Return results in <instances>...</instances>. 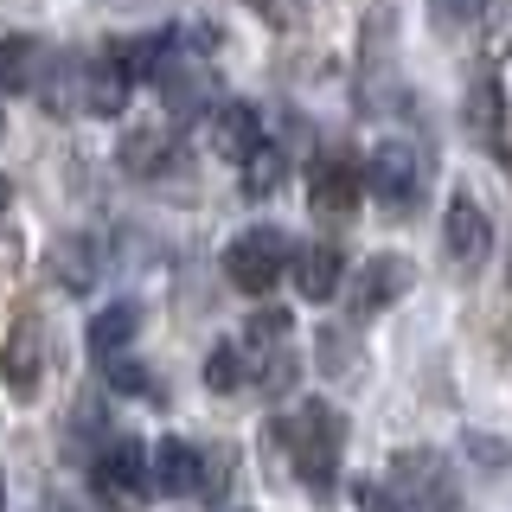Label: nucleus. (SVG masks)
<instances>
[{"mask_svg": "<svg viewBox=\"0 0 512 512\" xmlns=\"http://www.w3.org/2000/svg\"><path fill=\"white\" fill-rule=\"evenodd\" d=\"M295 288H301V301H314V308H327L333 295L346 288V250L340 244H327V237H314V244H295Z\"/></svg>", "mask_w": 512, "mask_h": 512, "instance_id": "nucleus-15", "label": "nucleus"}, {"mask_svg": "<svg viewBox=\"0 0 512 512\" xmlns=\"http://www.w3.org/2000/svg\"><path fill=\"white\" fill-rule=\"evenodd\" d=\"M320 365H327L333 378L352 372V333L346 327H327V333H320Z\"/></svg>", "mask_w": 512, "mask_h": 512, "instance_id": "nucleus-26", "label": "nucleus"}, {"mask_svg": "<svg viewBox=\"0 0 512 512\" xmlns=\"http://www.w3.org/2000/svg\"><path fill=\"white\" fill-rule=\"evenodd\" d=\"M359 199H365V167L346 148H320L314 167H308V205H314V218L320 224H340V218L359 212Z\"/></svg>", "mask_w": 512, "mask_h": 512, "instance_id": "nucleus-7", "label": "nucleus"}, {"mask_svg": "<svg viewBox=\"0 0 512 512\" xmlns=\"http://www.w3.org/2000/svg\"><path fill=\"white\" fill-rule=\"evenodd\" d=\"M288 263H295V244H288V231H276V224H250V231H237L224 244V282L237 295H269L288 276Z\"/></svg>", "mask_w": 512, "mask_h": 512, "instance_id": "nucleus-3", "label": "nucleus"}, {"mask_svg": "<svg viewBox=\"0 0 512 512\" xmlns=\"http://www.w3.org/2000/svg\"><path fill=\"white\" fill-rule=\"evenodd\" d=\"M45 276H52L64 295H90L96 282H103V250H96V237H58L52 250H45Z\"/></svg>", "mask_w": 512, "mask_h": 512, "instance_id": "nucleus-16", "label": "nucleus"}, {"mask_svg": "<svg viewBox=\"0 0 512 512\" xmlns=\"http://www.w3.org/2000/svg\"><path fill=\"white\" fill-rule=\"evenodd\" d=\"M116 160H122L128 180H160V173L180 167V141H173L167 128H154V122H148V128H128V135H122Z\"/></svg>", "mask_w": 512, "mask_h": 512, "instance_id": "nucleus-17", "label": "nucleus"}, {"mask_svg": "<svg viewBox=\"0 0 512 512\" xmlns=\"http://www.w3.org/2000/svg\"><path fill=\"white\" fill-rule=\"evenodd\" d=\"M0 378H7V391L20 397V404L39 397V378H45V327H39V314H13L7 346H0Z\"/></svg>", "mask_w": 512, "mask_h": 512, "instance_id": "nucleus-10", "label": "nucleus"}, {"mask_svg": "<svg viewBox=\"0 0 512 512\" xmlns=\"http://www.w3.org/2000/svg\"><path fill=\"white\" fill-rule=\"evenodd\" d=\"M282 148L276 141H263V148H256L244 167H237V180H244V199H269V192H276V180H282Z\"/></svg>", "mask_w": 512, "mask_h": 512, "instance_id": "nucleus-22", "label": "nucleus"}, {"mask_svg": "<svg viewBox=\"0 0 512 512\" xmlns=\"http://www.w3.org/2000/svg\"><path fill=\"white\" fill-rule=\"evenodd\" d=\"M244 384H256L263 397H288L301 378V352H295V314L288 308H256L244 320Z\"/></svg>", "mask_w": 512, "mask_h": 512, "instance_id": "nucleus-1", "label": "nucleus"}, {"mask_svg": "<svg viewBox=\"0 0 512 512\" xmlns=\"http://www.w3.org/2000/svg\"><path fill=\"white\" fill-rule=\"evenodd\" d=\"M487 250H493V218L480 212V199L468 186H455V192H448V212H442V256H448V269L474 276V269L487 263Z\"/></svg>", "mask_w": 512, "mask_h": 512, "instance_id": "nucleus-8", "label": "nucleus"}, {"mask_svg": "<svg viewBox=\"0 0 512 512\" xmlns=\"http://www.w3.org/2000/svg\"><path fill=\"white\" fill-rule=\"evenodd\" d=\"M7 205H13V180H7V173H0V212H7Z\"/></svg>", "mask_w": 512, "mask_h": 512, "instance_id": "nucleus-28", "label": "nucleus"}, {"mask_svg": "<svg viewBox=\"0 0 512 512\" xmlns=\"http://www.w3.org/2000/svg\"><path fill=\"white\" fill-rule=\"evenodd\" d=\"M128 96H135V77H128L116 45H109V52H90L84 77H77V109H84V116H122Z\"/></svg>", "mask_w": 512, "mask_h": 512, "instance_id": "nucleus-11", "label": "nucleus"}, {"mask_svg": "<svg viewBox=\"0 0 512 512\" xmlns=\"http://www.w3.org/2000/svg\"><path fill=\"white\" fill-rule=\"evenodd\" d=\"M109 384H116L122 397H148V404H160V378L148 372V365H135V359H109Z\"/></svg>", "mask_w": 512, "mask_h": 512, "instance_id": "nucleus-24", "label": "nucleus"}, {"mask_svg": "<svg viewBox=\"0 0 512 512\" xmlns=\"http://www.w3.org/2000/svg\"><path fill=\"white\" fill-rule=\"evenodd\" d=\"M135 333H141V308H135V301H109V308L90 314L84 352H90L96 365H109V359H122V352L135 346Z\"/></svg>", "mask_w": 512, "mask_h": 512, "instance_id": "nucleus-18", "label": "nucleus"}, {"mask_svg": "<svg viewBox=\"0 0 512 512\" xmlns=\"http://www.w3.org/2000/svg\"><path fill=\"white\" fill-rule=\"evenodd\" d=\"M116 52H122V64H128V77H135V84H141V77L154 84V77H160L173 58L186 52V26H154V32H135V39H122V45H116Z\"/></svg>", "mask_w": 512, "mask_h": 512, "instance_id": "nucleus-19", "label": "nucleus"}, {"mask_svg": "<svg viewBox=\"0 0 512 512\" xmlns=\"http://www.w3.org/2000/svg\"><path fill=\"white\" fill-rule=\"evenodd\" d=\"M154 84H160V103H167V116H173V122H192V116H212V109H218V96H212V90H218V77L205 71V64H192L186 52L173 58L167 71L154 77Z\"/></svg>", "mask_w": 512, "mask_h": 512, "instance_id": "nucleus-13", "label": "nucleus"}, {"mask_svg": "<svg viewBox=\"0 0 512 512\" xmlns=\"http://www.w3.org/2000/svg\"><path fill=\"white\" fill-rule=\"evenodd\" d=\"M288 455H295V474L308 480V487L327 500L333 487H340V455H346V423L340 410L327 404V397H301L295 404V423H288Z\"/></svg>", "mask_w": 512, "mask_h": 512, "instance_id": "nucleus-2", "label": "nucleus"}, {"mask_svg": "<svg viewBox=\"0 0 512 512\" xmlns=\"http://www.w3.org/2000/svg\"><path fill=\"white\" fill-rule=\"evenodd\" d=\"M391 493H397V506H416V512H461V493L436 448H397Z\"/></svg>", "mask_w": 512, "mask_h": 512, "instance_id": "nucleus-6", "label": "nucleus"}, {"mask_svg": "<svg viewBox=\"0 0 512 512\" xmlns=\"http://www.w3.org/2000/svg\"><path fill=\"white\" fill-rule=\"evenodd\" d=\"M90 487L103 493V500H116L122 512H135V506H141V493L154 487L148 442H135V436H109V442L90 455Z\"/></svg>", "mask_w": 512, "mask_h": 512, "instance_id": "nucleus-5", "label": "nucleus"}, {"mask_svg": "<svg viewBox=\"0 0 512 512\" xmlns=\"http://www.w3.org/2000/svg\"><path fill=\"white\" fill-rule=\"evenodd\" d=\"M0 512H7V480H0Z\"/></svg>", "mask_w": 512, "mask_h": 512, "instance_id": "nucleus-29", "label": "nucleus"}, {"mask_svg": "<svg viewBox=\"0 0 512 512\" xmlns=\"http://www.w3.org/2000/svg\"><path fill=\"white\" fill-rule=\"evenodd\" d=\"M468 128H474L480 148L500 154V135H506V96H500V84H493V77H474V90H468Z\"/></svg>", "mask_w": 512, "mask_h": 512, "instance_id": "nucleus-21", "label": "nucleus"}, {"mask_svg": "<svg viewBox=\"0 0 512 512\" xmlns=\"http://www.w3.org/2000/svg\"><path fill=\"white\" fill-rule=\"evenodd\" d=\"M410 288H416V263H410V256H372L365 269H352V282L340 288V295H346L352 320H378L384 308H397Z\"/></svg>", "mask_w": 512, "mask_h": 512, "instance_id": "nucleus-9", "label": "nucleus"}, {"mask_svg": "<svg viewBox=\"0 0 512 512\" xmlns=\"http://www.w3.org/2000/svg\"><path fill=\"white\" fill-rule=\"evenodd\" d=\"M148 468H154V487L167 493V500H192V493H205V448H192L186 436H167L148 448Z\"/></svg>", "mask_w": 512, "mask_h": 512, "instance_id": "nucleus-14", "label": "nucleus"}, {"mask_svg": "<svg viewBox=\"0 0 512 512\" xmlns=\"http://www.w3.org/2000/svg\"><path fill=\"white\" fill-rule=\"evenodd\" d=\"M480 13H487V0H429L436 32H468V26H480Z\"/></svg>", "mask_w": 512, "mask_h": 512, "instance_id": "nucleus-25", "label": "nucleus"}, {"mask_svg": "<svg viewBox=\"0 0 512 512\" xmlns=\"http://www.w3.org/2000/svg\"><path fill=\"white\" fill-rule=\"evenodd\" d=\"M52 512H64V506H52Z\"/></svg>", "mask_w": 512, "mask_h": 512, "instance_id": "nucleus-30", "label": "nucleus"}, {"mask_svg": "<svg viewBox=\"0 0 512 512\" xmlns=\"http://www.w3.org/2000/svg\"><path fill=\"white\" fill-rule=\"evenodd\" d=\"M205 141H212V154L218 160H231V167H244V160L263 148V109L244 103V96H231V103H218L212 109V122H205Z\"/></svg>", "mask_w": 512, "mask_h": 512, "instance_id": "nucleus-12", "label": "nucleus"}, {"mask_svg": "<svg viewBox=\"0 0 512 512\" xmlns=\"http://www.w3.org/2000/svg\"><path fill=\"white\" fill-rule=\"evenodd\" d=\"M39 64H45V45L26 39V32H7V39H0V96H26L32 77H39Z\"/></svg>", "mask_w": 512, "mask_h": 512, "instance_id": "nucleus-20", "label": "nucleus"}, {"mask_svg": "<svg viewBox=\"0 0 512 512\" xmlns=\"http://www.w3.org/2000/svg\"><path fill=\"white\" fill-rule=\"evenodd\" d=\"M423 148H416L410 135H384L372 160H365V192L384 205V212H397V218H410L416 212V199H423Z\"/></svg>", "mask_w": 512, "mask_h": 512, "instance_id": "nucleus-4", "label": "nucleus"}, {"mask_svg": "<svg viewBox=\"0 0 512 512\" xmlns=\"http://www.w3.org/2000/svg\"><path fill=\"white\" fill-rule=\"evenodd\" d=\"M352 500H359V512H404V506H397V493L378 487V480H352Z\"/></svg>", "mask_w": 512, "mask_h": 512, "instance_id": "nucleus-27", "label": "nucleus"}, {"mask_svg": "<svg viewBox=\"0 0 512 512\" xmlns=\"http://www.w3.org/2000/svg\"><path fill=\"white\" fill-rule=\"evenodd\" d=\"M205 384H212V391H244V352H237V340L212 346V359H205Z\"/></svg>", "mask_w": 512, "mask_h": 512, "instance_id": "nucleus-23", "label": "nucleus"}]
</instances>
